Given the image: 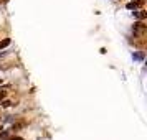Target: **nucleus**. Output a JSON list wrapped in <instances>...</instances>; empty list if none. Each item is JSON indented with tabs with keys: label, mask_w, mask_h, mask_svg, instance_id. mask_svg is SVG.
<instances>
[{
	"label": "nucleus",
	"mask_w": 147,
	"mask_h": 140,
	"mask_svg": "<svg viewBox=\"0 0 147 140\" xmlns=\"http://www.w3.org/2000/svg\"><path fill=\"white\" fill-rule=\"evenodd\" d=\"M136 31H137V33H144V31H146V27H144V25H142V23H136Z\"/></svg>",
	"instance_id": "f257e3e1"
},
{
	"label": "nucleus",
	"mask_w": 147,
	"mask_h": 140,
	"mask_svg": "<svg viewBox=\"0 0 147 140\" xmlns=\"http://www.w3.org/2000/svg\"><path fill=\"white\" fill-rule=\"evenodd\" d=\"M10 45V38H5V40L0 41V50H5V48Z\"/></svg>",
	"instance_id": "f03ea898"
},
{
	"label": "nucleus",
	"mask_w": 147,
	"mask_h": 140,
	"mask_svg": "<svg viewBox=\"0 0 147 140\" xmlns=\"http://www.w3.org/2000/svg\"><path fill=\"white\" fill-rule=\"evenodd\" d=\"M5 96H7V91H3V89H0V100L3 99Z\"/></svg>",
	"instance_id": "7ed1b4c3"
},
{
	"label": "nucleus",
	"mask_w": 147,
	"mask_h": 140,
	"mask_svg": "<svg viewBox=\"0 0 147 140\" xmlns=\"http://www.w3.org/2000/svg\"><path fill=\"white\" fill-rule=\"evenodd\" d=\"M10 104H12L10 100H3V102H2V106H3V107H8V106H10Z\"/></svg>",
	"instance_id": "20e7f679"
},
{
	"label": "nucleus",
	"mask_w": 147,
	"mask_h": 140,
	"mask_svg": "<svg viewBox=\"0 0 147 140\" xmlns=\"http://www.w3.org/2000/svg\"><path fill=\"white\" fill-rule=\"evenodd\" d=\"M10 140H23L22 137H13V139H10Z\"/></svg>",
	"instance_id": "39448f33"
},
{
	"label": "nucleus",
	"mask_w": 147,
	"mask_h": 140,
	"mask_svg": "<svg viewBox=\"0 0 147 140\" xmlns=\"http://www.w3.org/2000/svg\"><path fill=\"white\" fill-rule=\"evenodd\" d=\"M3 54H5V53H0V58H2V56H3Z\"/></svg>",
	"instance_id": "423d86ee"
},
{
	"label": "nucleus",
	"mask_w": 147,
	"mask_h": 140,
	"mask_svg": "<svg viewBox=\"0 0 147 140\" xmlns=\"http://www.w3.org/2000/svg\"><path fill=\"white\" fill-rule=\"evenodd\" d=\"M0 82H2V81H0Z\"/></svg>",
	"instance_id": "0eeeda50"
},
{
	"label": "nucleus",
	"mask_w": 147,
	"mask_h": 140,
	"mask_svg": "<svg viewBox=\"0 0 147 140\" xmlns=\"http://www.w3.org/2000/svg\"><path fill=\"white\" fill-rule=\"evenodd\" d=\"M0 130H2V129H0Z\"/></svg>",
	"instance_id": "6e6552de"
}]
</instances>
